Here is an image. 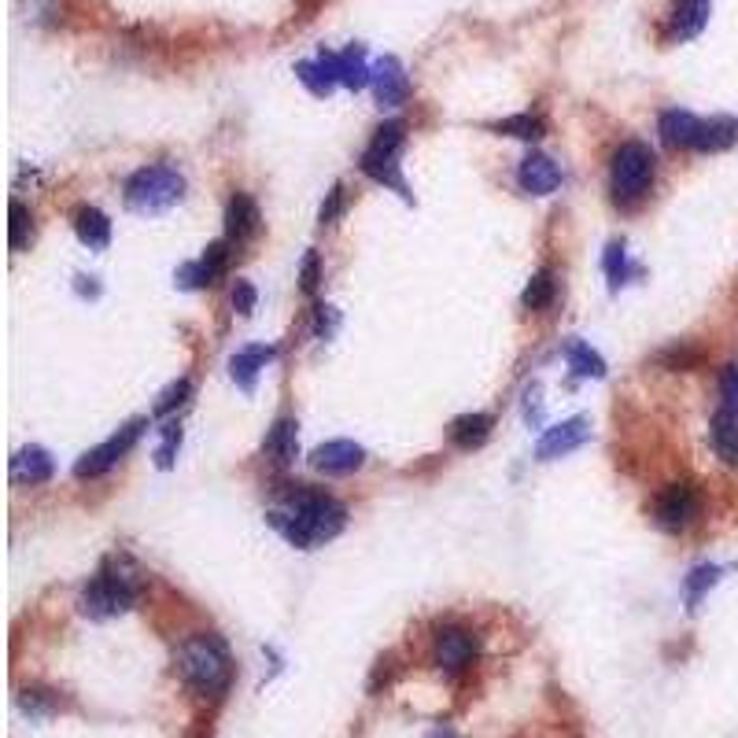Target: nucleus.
Instances as JSON below:
<instances>
[{
	"label": "nucleus",
	"instance_id": "nucleus-13",
	"mask_svg": "<svg viewBox=\"0 0 738 738\" xmlns=\"http://www.w3.org/2000/svg\"><path fill=\"white\" fill-rule=\"evenodd\" d=\"M225 259H230V248H225L222 241L207 244V251L200 255V262H188V267H182V273H177V285H182V288L214 285V281L222 278V270H225Z\"/></svg>",
	"mask_w": 738,
	"mask_h": 738
},
{
	"label": "nucleus",
	"instance_id": "nucleus-33",
	"mask_svg": "<svg viewBox=\"0 0 738 738\" xmlns=\"http://www.w3.org/2000/svg\"><path fill=\"white\" fill-rule=\"evenodd\" d=\"M721 403L724 410L738 414V362H727L721 369Z\"/></svg>",
	"mask_w": 738,
	"mask_h": 738
},
{
	"label": "nucleus",
	"instance_id": "nucleus-9",
	"mask_svg": "<svg viewBox=\"0 0 738 738\" xmlns=\"http://www.w3.org/2000/svg\"><path fill=\"white\" fill-rule=\"evenodd\" d=\"M588 440H591V421H588V418H569V421L554 425V429H546L543 436H539V443H536V458H539V462L565 458V454L580 451Z\"/></svg>",
	"mask_w": 738,
	"mask_h": 738
},
{
	"label": "nucleus",
	"instance_id": "nucleus-39",
	"mask_svg": "<svg viewBox=\"0 0 738 738\" xmlns=\"http://www.w3.org/2000/svg\"><path fill=\"white\" fill-rule=\"evenodd\" d=\"M661 362H665L668 369H687V366L698 362V355L690 352V347H672V352L661 355Z\"/></svg>",
	"mask_w": 738,
	"mask_h": 738
},
{
	"label": "nucleus",
	"instance_id": "nucleus-6",
	"mask_svg": "<svg viewBox=\"0 0 738 738\" xmlns=\"http://www.w3.org/2000/svg\"><path fill=\"white\" fill-rule=\"evenodd\" d=\"M657 174V159L650 145H642V140H628V145L617 148V156H613V196H617L620 204H631L639 200L642 193L650 188Z\"/></svg>",
	"mask_w": 738,
	"mask_h": 738
},
{
	"label": "nucleus",
	"instance_id": "nucleus-14",
	"mask_svg": "<svg viewBox=\"0 0 738 738\" xmlns=\"http://www.w3.org/2000/svg\"><path fill=\"white\" fill-rule=\"evenodd\" d=\"M52 472H56V462H52V454L45 447H23L12 458V480H15V484H23V488L49 484Z\"/></svg>",
	"mask_w": 738,
	"mask_h": 738
},
{
	"label": "nucleus",
	"instance_id": "nucleus-25",
	"mask_svg": "<svg viewBox=\"0 0 738 738\" xmlns=\"http://www.w3.org/2000/svg\"><path fill=\"white\" fill-rule=\"evenodd\" d=\"M565 362H569V369L576 377H594V381H602L605 377L602 355L594 352L591 344H583V340H569V344H565Z\"/></svg>",
	"mask_w": 738,
	"mask_h": 738
},
{
	"label": "nucleus",
	"instance_id": "nucleus-11",
	"mask_svg": "<svg viewBox=\"0 0 738 738\" xmlns=\"http://www.w3.org/2000/svg\"><path fill=\"white\" fill-rule=\"evenodd\" d=\"M480 654V642L466 628H443L436 636V665L443 672H462Z\"/></svg>",
	"mask_w": 738,
	"mask_h": 738
},
{
	"label": "nucleus",
	"instance_id": "nucleus-41",
	"mask_svg": "<svg viewBox=\"0 0 738 738\" xmlns=\"http://www.w3.org/2000/svg\"><path fill=\"white\" fill-rule=\"evenodd\" d=\"M432 738H454V731H447V727H443V731H436Z\"/></svg>",
	"mask_w": 738,
	"mask_h": 738
},
{
	"label": "nucleus",
	"instance_id": "nucleus-7",
	"mask_svg": "<svg viewBox=\"0 0 738 738\" xmlns=\"http://www.w3.org/2000/svg\"><path fill=\"white\" fill-rule=\"evenodd\" d=\"M145 429H148V421L137 418V421H130L126 429H119L111 440H103L100 447L85 451L78 458V466H74V477H78V480L103 477V472H108L111 466H119V462L126 458L130 451H134V443L140 440V432H145Z\"/></svg>",
	"mask_w": 738,
	"mask_h": 738
},
{
	"label": "nucleus",
	"instance_id": "nucleus-40",
	"mask_svg": "<svg viewBox=\"0 0 738 738\" xmlns=\"http://www.w3.org/2000/svg\"><path fill=\"white\" fill-rule=\"evenodd\" d=\"M333 325H336V315H333V307H318V318H315V333H318V336H329V333H333Z\"/></svg>",
	"mask_w": 738,
	"mask_h": 738
},
{
	"label": "nucleus",
	"instance_id": "nucleus-19",
	"mask_svg": "<svg viewBox=\"0 0 738 738\" xmlns=\"http://www.w3.org/2000/svg\"><path fill=\"white\" fill-rule=\"evenodd\" d=\"M709 440H713V451L724 466L738 469V414L721 410L713 418V429H709Z\"/></svg>",
	"mask_w": 738,
	"mask_h": 738
},
{
	"label": "nucleus",
	"instance_id": "nucleus-16",
	"mask_svg": "<svg viewBox=\"0 0 738 738\" xmlns=\"http://www.w3.org/2000/svg\"><path fill=\"white\" fill-rule=\"evenodd\" d=\"M373 89H377V103L381 108H399L406 100V93H410V82H406V74L399 67V60H381L373 67Z\"/></svg>",
	"mask_w": 738,
	"mask_h": 738
},
{
	"label": "nucleus",
	"instance_id": "nucleus-2",
	"mask_svg": "<svg viewBox=\"0 0 738 738\" xmlns=\"http://www.w3.org/2000/svg\"><path fill=\"white\" fill-rule=\"evenodd\" d=\"M177 668H182L185 684L196 687L200 694H222L233 679V657L230 647L219 636H200L185 639L182 650H177Z\"/></svg>",
	"mask_w": 738,
	"mask_h": 738
},
{
	"label": "nucleus",
	"instance_id": "nucleus-24",
	"mask_svg": "<svg viewBox=\"0 0 738 738\" xmlns=\"http://www.w3.org/2000/svg\"><path fill=\"white\" fill-rule=\"evenodd\" d=\"M296 74H299V82L307 85L310 93H318V97L333 93V85L340 82L336 78V67H333V52H321L318 63H299Z\"/></svg>",
	"mask_w": 738,
	"mask_h": 738
},
{
	"label": "nucleus",
	"instance_id": "nucleus-4",
	"mask_svg": "<svg viewBox=\"0 0 738 738\" xmlns=\"http://www.w3.org/2000/svg\"><path fill=\"white\" fill-rule=\"evenodd\" d=\"M182 196H185L182 170H174L167 163L140 167L137 174L126 182V204L134 207V211H145V214L167 211V207H174Z\"/></svg>",
	"mask_w": 738,
	"mask_h": 738
},
{
	"label": "nucleus",
	"instance_id": "nucleus-26",
	"mask_svg": "<svg viewBox=\"0 0 738 738\" xmlns=\"http://www.w3.org/2000/svg\"><path fill=\"white\" fill-rule=\"evenodd\" d=\"M709 23V0H684L672 15V37H694Z\"/></svg>",
	"mask_w": 738,
	"mask_h": 738
},
{
	"label": "nucleus",
	"instance_id": "nucleus-5",
	"mask_svg": "<svg viewBox=\"0 0 738 738\" xmlns=\"http://www.w3.org/2000/svg\"><path fill=\"white\" fill-rule=\"evenodd\" d=\"M406 145V126L403 122H384L381 130L369 140V148L362 151V174L373 177L381 185H392L403 200H410V188H406L399 174V151Z\"/></svg>",
	"mask_w": 738,
	"mask_h": 738
},
{
	"label": "nucleus",
	"instance_id": "nucleus-37",
	"mask_svg": "<svg viewBox=\"0 0 738 738\" xmlns=\"http://www.w3.org/2000/svg\"><path fill=\"white\" fill-rule=\"evenodd\" d=\"M340 211H344V188L333 185V193H329V200L321 204V211H318V222H321V225H333V222L340 219Z\"/></svg>",
	"mask_w": 738,
	"mask_h": 738
},
{
	"label": "nucleus",
	"instance_id": "nucleus-36",
	"mask_svg": "<svg viewBox=\"0 0 738 738\" xmlns=\"http://www.w3.org/2000/svg\"><path fill=\"white\" fill-rule=\"evenodd\" d=\"M177 443H182V429H177V425H167L163 429V447L156 451V462L163 469H170L174 466V451H177Z\"/></svg>",
	"mask_w": 738,
	"mask_h": 738
},
{
	"label": "nucleus",
	"instance_id": "nucleus-34",
	"mask_svg": "<svg viewBox=\"0 0 738 738\" xmlns=\"http://www.w3.org/2000/svg\"><path fill=\"white\" fill-rule=\"evenodd\" d=\"M30 230H34V214L26 211L19 200H12V248L15 251L26 244V233H30Z\"/></svg>",
	"mask_w": 738,
	"mask_h": 738
},
{
	"label": "nucleus",
	"instance_id": "nucleus-22",
	"mask_svg": "<svg viewBox=\"0 0 738 738\" xmlns=\"http://www.w3.org/2000/svg\"><path fill=\"white\" fill-rule=\"evenodd\" d=\"M491 421L488 414H466V418H458L451 425V443L454 447H462V451H472V447H480L488 436H491Z\"/></svg>",
	"mask_w": 738,
	"mask_h": 738
},
{
	"label": "nucleus",
	"instance_id": "nucleus-21",
	"mask_svg": "<svg viewBox=\"0 0 738 738\" xmlns=\"http://www.w3.org/2000/svg\"><path fill=\"white\" fill-rule=\"evenodd\" d=\"M278 355L273 347H244V352H236L233 355V362H230V373H233V381L244 388V392H251L255 388V377H259V369H267V362L270 358Z\"/></svg>",
	"mask_w": 738,
	"mask_h": 738
},
{
	"label": "nucleus",
	"instance_id": "nucleus-28",
	"mask_svg": "<svg viewBox=\"0 0 738 738\" xmlns=\"http://www.w3.org/2000/svg\"><path fill=\"white\" fill-rule=\"evenodd\" d=\"M488 130L506 134V137H517V140H539L546 134V122L539 115H514V119H503V122H491Z\"/></svg>",
	"mask_w": 738,
	"mask_h": 738
},
{
	"label": "nucleus",
	"instance_id": "nucleus-30",
	"mask_svg": "<svg viewBox=\"0 0 738 738\" xmlns=\"http://www.w3.org/2000/svg\"><path fill=\"white\" fill-rule=\"evenodd\" d=\"M716 580H721V569H716V565H698V569L687 576L684 591H687V605H690V610L702 602V594L713 588Z\"/></svg>",
	"mask_w": 738,
	"mask_h": 738
},
{
	"label": "nucleus",
	"instance_id": "nucleus-15",
	"mask_svg": "<svg viewBox=\"0 0 738 738\" xmlns=\"http://www.w3.org/2000/svg\"><path fill=\"white\" fill-rule=\"evenodd\" d=\"M259 222H262L259 204H255L248 193H236L230 207H225V233H230V241L233 244L251 241V236L259 233Z\"/></svg>",
	"mask_w": 738,
	"mask_h": 738
},
{
	"label": "nucleus",
	"instance_id": "nucleus-23",
	"mask_svg": "<svg viewBox=\"0 0 738 738\" xmlns=\"http://www.w3.org/2000/svg\"><path fill=\"white\" fill-rule=\"evenodd\" d=\"M333 67L336 78L347 85V89H366L373 82V71L366 67V52L362 49H347V52H333Z\"/></svg>",
	"mask_w": 738,
	"mask_h": 738
},
{
	"label": "nucleus",
	"instance_id": "nucleus-17",
	"mask_svg": "<svg viewBox=\"0 0 738 738\" xmlns=\"http://www.w3.org/2000/svg\"><path fill=\"white\" fill-rule=\"evenodd\" d=\"M657 134L668 148H694L698 134H702V122L690 115V111L672 108L657 119Z\"/></svg>",
	"mask_w": 738,
	"mask_h": 738
},
{
	"label": "nucleus",
	"instance_id": "nucleus-31",
	"mask_svg": "<svg viewBox=\"0 0 738 738\" xmlns=\"http://www.w3.org/2000/svg\"><path fill=\"white\" fill-rule=\"evenodd\" d=\"M605 278H610L613 288H620L624 278H628V255H624L620 241H613L610 248H605Z\"/></svg>",
	"mask_w": 738,
	"mask_h": 738
},
{
	"label": "nucleus",
	"instance_id": "nucleus-1",
	"mask_svg": "<svg viewBox=\"0 0 738 738\" xmlns=\"http://www.w3.org/2000/svg\"><path fill=\"white\" fill-rule=\"evenodd\" d=\"M270 525L288 539L299 551H315L318 543H329L344 532L347 525V509L336 503L333 495L315 488L296 484L270 509Z\"/></svg>",
	"mask_w": 738,
	"mask_h": 738
},
{
	"label": "nucleus",
	"instance_id": "nucleus-3",
	"mask_svg": "<svg viewBox=\"0 0 738 738\" xmlns=\"http://www.w3.org/2000/svg\"><path fill=\"white\" fill-rule=\"evenodd\" d=\"M137 594H140V583H137V576L130 573V565L122 562V557H111V562H103V569L85 583L82 613L93 620L119 617V613L134 610Z\"/></svg>",
	"mask_w": 738,
	"mask_h": 738
},
{
	"label": "nucleus",
	"instance_id": "nucleus-12",
	"mask_svg": "<svg viewBox=\"0 0 738 738\" xmlns=\"http://www.w3.org/2000/svg\"><path fill=\"white\" fill-rule=\"evenodd\" d=\"M517 185L525 188L528 196H551L554 188L562 185V170H557L554 159H546V156H539V151H532V156L520 159Z\"/></svg>",
	"mask_w": 738,
	"mask_h": 738
},
{
	"label": "nucleus",
	"instance_id": "nucleus-38",
	"mask_svg": "<svg viewBox=\"0 0 738 738\" xmlns=\"http://www.w3.org/2000/svg\"><path fill=\"white\" fill-rule=\"evenodd\" d=\"M255 285L251 281H236V288H233V307H236V315H251L255 310Z\"/></svg>",
	"mask_w": 738,
	"mask_h": 738
},
{
	"label": "nucleus",
	"instance_id": "nucleus-18",
	"mask_svg": "<svg viewBox=\"0 0 738 738\" xmlns=\"http://www.w3.org/2000/svg\"><path fill=\"white\" fill-rule=\"evenodd\" d=\"M262 451H267V458L273 462V466H292L299 454V436H296V421L292 418H281L273 421V429L267 432V443H262Z\"/></svg>",
	"mask_w": 738,
	"mask_h": 738
},
{
	"label": "nucleus",
	"instance_id": "nucleus-32",
	"mask_svg": "<svg viewBox=\"0 0 738 738\" xmlns=\"http://www.w3.org/2000/svg\"><path fill=\"white\" fill-rule=\"evenodd\" d=\"M188 395H193V381H188V377H182V381H174L167 388L163 395H159V403H156V418H167L170 410H177V406H182Z\"/></svg>",
	"mask_w": 738,
	"mask_h": 738
},
{
	"label": "nucleus",
	"instance_id": "nucleus-20",
	"mask_svg": "<svg viewBox=\"0 0 738 738\" xmlns=\"http://www.w3.org/2000/svg\"><path fill=\"white\" fill-rule=\"evenodd\" d=\"M74 233H78V241L93 251H100L111 244V222H108V214L97 211V207H78V214H74Z\"/></svg>",
	"mask_w": 738,
	"mask_h": 738
},
{
	"label": "nucleus",
	"instance_id": "nucleus-29",
	"mask_svg": "<svg viewBox=\"0 0 738 738\" xmlns=\"http://www.w3.org/2000/svg\"><path fill=\"white\" fill-rule=\"evenodd\" d=\"M738 137V126L727 119H716V122H702V134L694 140V151H721L727 148L731 140Z\"/></svg>",
	"mask_w": 738,
	"mask_h": 738
},
{
	"label": "nucleus",
	"instance_id": "nucleus-27",
	"mask_svg": "<svg viewBox=\"0 0 738 738\" xmlns=\"http://www.w3.org/2000/svg\"><path fill=\"white\" fill-rule=\"evenodd\" d=\"M557 296V281H554V270H539L532 281H528L525 296H520V307L525 310H546Z\"/></svg>",
	"mask_w": 738,
	"mask_h": 738
},
{
	"label": "nucleus",
	"instance_id": "nucleus-35",
	"mask_svg": "<svg viewBox=\"0 0 738 738\" xmlns=\"http://www.w3.org/2000/svg\"><path fill=\"white\" fill-rule=\"evenodd\" d=\"M318 281H321L318 251H307V255H303V267H299V288L307 292V296H315V292H318Z\"/></svg>",
	"mask_w": 738,
	"mask_h": 738
},
{
	"label": "nucleus",
	"instance_id": "nucleus-10",
	"mask_svg": "<svg viewBox=\"0 0 738 738\" xmlns=\"http://www.w3.org/2000/svg\"><path fill=\"white\" fill-rule=\"evenodd\" d=\"M362 462H366V451L352 440H329L310 451V466L325 472V477H347V472L362 469Z\"/></svg>",
	"mask_w": 738,
	"mask_h": 738
},
{
	"label": "nucleus",
	"instance_id": "nucleus-8",
	"mask_svg": "<svg viewBox=\"0 0 738 738\" xmlns=\"http://www.w3.org/2000/svg\"><path fill=\"white\" fill-rule=\"evenodd\" d=\"M698 509H702V503H698L694 488L668 484L654 503V520H657V528H665V532H684V528L694 525Z\"/></svg>",
	"mask_w": 738,
	"mask_h": 738
}]
</instances>
